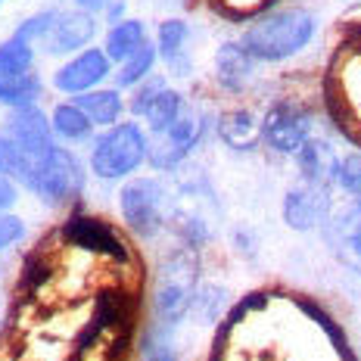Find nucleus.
<instances>
[{
  "instance_id": "obj_28",
  "label": "nucleus",
  "mask_w": 361,
  "mask_h": 361,
  "mask_svg": "<svg viewBox=\"0 0 361 361\" xmlns=\"http://www.w3.org/2000/svg\"><path fill=\"white\" fill-rule=\"evenodd\" d=\"M165 90V85L159 78H153V81H147L144 87L137 90V94H134V100H131V112L134 116H147V109H149V103L156 100V97H159Z\"/></svg>"
},
{
  "instance_id": "obj_2",
  "label": "nucleus",
  "mask_w": 361,
  "mask_h": 361,
  "mask_svg": "<svg viewBox=\"0 0 361 361\" xmlns=\"http://www.w3.org/2000/svg\"><path fill=\"white\" fill-rule=\"evenodd\" d=\"M314 35V19L305 10H283L274 16L255 22L243 35V47L252 54V59H287L305 47Z\"/></svg>"
},
{
  "instance_id": "obj_23",
  "label": "nucleus",
  "mask_w": 361,
  "mask_h": 361,
  "mask_svg": "<svg viewBox=\"0 0 361 361\" xmlns=\"http://www.w3.org/2000/svg\"><path fill=\"white\" fill-rule=\"evenodd\" d=\"M153 63H156V50H153V44H144V47L137 50L131 59H125L122 63V69H118V87H131V85H140V81L149 75V69H153Z\"/></svg>"
},
{
  "instance_id": "obj_6",
  "label": "nucleus",
  "mask_w": 361,
  "mask_h": 361,
  "mask_svg": "<svg viewBox=\"0 0 361 361\" xmlns=\"http://www.w3.org/2000/svg\"><path fill=\"white\" fill-rule=\"evenodd\" d=\"M312 134V116L296 103H274L262 118V137L277 153H299Z\"/></svg>"
},
{
  "instance_id": "obj_15",
  "label": "nucleus",
  "mask_w": 361,
  "mask_h": 361,
  "mask_svg": "<svg viewBox=\"0 0 361 361\" xmlns=\"http://www.w3.org/2000/svg\"><path fill=\"white\" fill-rule=\"evenodd\" d=\"M218 134H221V140L231 149H240V153H246V149H252L255 144H259L262 125L255 122L252 112L231 109V112H224V116L218 118Z\"/></svg>"
},
{
  "instance_id": "obj_26",
  "label": "nucleus",
  "mask_w": 361,
  "mask_h": 361,
  "mask_svg": "<svg viewBox=\"0 0 361 361\" xmlns=\"http://www.w3.org/2000/svg\"><path fill=\"white\" fill-rule=\"evenodd\" d=\"M215 10L224 13L228 19H250V16H259V13H265L271 4H277V0H212Z\"/></svg>"
},
{
  "instance_id": "obj_19",
  "label": "nucleus",
  "mask_w": 361,
  "mask_h": 361,
  "mask_svg": "<svg viewBox=\"0 0 361 361\" xmlns=\"http://www.w3.org/2000/svg\"><path fill=\"white\" fill-rule=\"evenodd\" d=\"M184 97L178 94V90H169L165 87L159 97H156L153 103H149V109H147V125L153 128V134H165L171 125L180 118V112H184Z\"/></svg>"
},
{
  "instance_id": "obj_14",
  "label": "nucleus",
  "mask_w": 361,
  "mask_h": 361,
  "mask_svg": "<svg viewBox=\"0 0 361 361\" xmlns=\"http://www.w3.org/2000/svg\"><path fill=\"white\" fill-rule=\"evenodd\" d=\"M299 159V171H302L305 184H314V187H327L330 180H336V165L340 159L334 156L324 140H308V144L296 153Z\"/></svg>"
},
{
  "instance_id": "obj_20",
  "label": "nucleus",
  "mask_w": 361,
  "mask_h": 361,
  "mask_svg": "<svg viewBox=\"0 0 361 361\" xmlns=\"http://www.w3.org/2000/svg\"><path fill=\"white\" fill-rule=\"evenodd\" d=\"M37 94H41V85L35 75H0V103L6 106H35Z\"/></svg>"
},
{
  "instance_id": "obj_1",
  "label": "nucleus",
  "mask_w": 361,
  "mask_h": 361,
  "mask_svg": "<svg viewBox=\"0 0 361 361\" xmlns=\"http://www.w3.org/2000/svg\"><path fill=\"white\" fill-rule=\"evenodd\" d=\"M16 178L32 193H37L47 206L69 202L72 197H78L81 184H85L81 162L66 147H56V144H50L47 149H37V153H22Z\"/></svg>"
},
{
  "instance_id": "obj_11",
  "label": "nucleus",
  "mask_w": 361,
  "mask_h": 361,
  "mask_svg": "<svg viewBox=\"0 0 361 361\" xmlns=\"http://www.w3.org/2000/svg\"><path fill=\"white\" fill-rule=\"evenodd\" d=\"M109 75V56L103 50H85L75 59L63 66L56 75H54V85L66 94H87L94 85H100L103 78Z\"/></svg>"
},
{
  "instance_id": "obj_35",
  "label": "nucleus",
  "mask_w": 361,
  "mask_h": 361,
  "mask_svg": "<svg viewBox=\"0 0 361 361\" xmlns=\"http://www.w3.org/2000/svg\"><path fill=\"white\" fill-rule=\"evenodd\" d=\"M0 4H4V0H0Z\"/></svg>"
},
{
  "instance_id": "obj_29",
  "label": "nucleus",
  "mask_w": 361,
  "mask_h": 361,
  "mask_svg": "<svg viewBox=\"0 0 361 361\" xmlns=\"http://www.w3.org/2000/svg\"><path fill=\"white\" fill-rule=\"evenodd\" d=\"M22 234H25V221L16 215H0V252L6 250V246H13L16 240H22Z\"/></svg>"
},
{
  "instance_id": "obj_31",
  "label": "nucleus",
  "mask_w": 361,
  "mask_h": 361,
  "mask_svg": "<svg viewBox=\"0 0 361 361\" xmlns=\"http://www.w3.org/2000/svg\"><path fill=\"white\" fill-rule=\"evenodd\" d=\"M13 202H16V187H13V180L6 175H0V212L10 209Z\"/></svg>"
},
{
  "instance_id": "obj_5",
  "label": "nucleus",
  "mask_w": 361,
  "mask_h": 361,
  "mask_svg": "<svg viewBox=\"0 0 361 361\" xmlns=\"http://www.w3.org/2000/svg\"><path fill=\"white\" fill-rule=\"evenodd\" d=\"M122 202V218L125 224L140 237H153L165 221V190L159 180L153 178H137L122 187L118 193Z\"/></svg>"
},
{
  "instance_id": "obj_18",
  "label": "nucleus",
  "mask_w": 361,
  "mask_h": 361,
  "mask_svg": "<svg viewBox=\"0 0 361 361\" xmlns=\"http://www.w3.org/2000/svg\"><path fill=\"white\" fill-rule=\"evenodd\" d=\"M144 44H147L144 25H140L137 19L118 22V25L106 35V56L116 59V63H125V59H131Z\"/></svg>"
},
{
  "instance_id": "obj_33",
  "label": "nucleus",
  "mask_w": 361,
  "mask_h": 361,
  "mask_svg": "<svg viewBox=\"0 0 361 361\" xmlns=\"http://www.w3.org/2000/svg\"><path fill=\"white\" fill-rule=\"evenodd\" d=\"M81 6H90V10H94V6H103V0H78Z\"/></svg>"
},
{
  "instance_id": "obj_4",
  "label": "nucleus",
  "mask_w": 361,
  "mask_h": 361,
  "mask_svg": "<svg viewBox=\"0 0 361 361\" xmlns=\"http://www.w3.org/2000/svg\"><path fill=\"white\" fill-rule=\"evenodd\" d=\"M193 290H197V262L187 252L169 255L156 277V318L162 324H178L193 305Z\"/></svg>"
},
{
  "instance_id": "obj_9",
  "label": "nucleus",
  "mask_w": 361,
  "mask_h": 361,
  "mask_svg": "<svg viewBox=\"0 0 361 361\" xmlns=\"http://www.w3.org/2000/svg\"><path fill=\"white\" fill-rule=\"evenodd\" d=\"M330 212V200H327V187H314V184H299L287 190L283 197V221L293 231H312L318 224L327 221Z\"/></svg>"
},
{
  "instance_id": "obj_22",
  "label": "nucleus",
  "mask_w": 361,
  "mask_h": 361,
  "mask_svg": "<svg viewBox=\"0 0 361 361\" xmlns=\"http://www.w3.org/2000/svg\"><path fill=\"white\" fill-rule=\"evenodd\" d=\"M32 66V44L10 37L0 44V75H25Z\"/></svg>"
},
{
  "instance_id": "obj_30",
  "label": "nucleus",
  "mask_w": 361,
  "mask_h": 361,
  "mask_svg": "<svg viewBox=\"0 0 361 361\" xmlns=\"http://www.w3.org/2000/svg\"><path fill=\"white\" fill-rule=\"evenodd\" d=\"M19 159H22V153H19V147L13 144L10 137H4L0 134V175H6V178H16V171H19Z\"/></svg>"
},
{
  "instance_id": "obj_24",
  "label": "nucleus",
  "mask_w": 361,
  "mask_h": 361,
  "mask_svg": "<svg viewBox=\"0 0 361 361\" xmlns=\"http://www.w3.org/2000/svg\"><path fill=\"white\" fill-rule=\"evenodd\" d=\"M184 41H187V25L180 19H169L159 25V54L169 59V63H175L178 54L184 50Z\"/></svg>"
},
{
  "instance_id": "obj_34",
  "label": "nucleus",
  "mask_w": 361,
  "mask_h": 361,
  "mask_svg": "<svg viewBox=\"0 0 361 361\" xmlns=\"http://www.w3.org/2000/svg\"><path fill=\"white\" fill-rule=\"evenodd\" d=\"M355 202H358V206H361V197H358V200H355Z\"/></svg>"
},
{
  "instance_id": "obj_17",
  "label": "nucleus",
  "mask_w": 361,
  "mask_h": 361,
  "mask_svg": "<svg viewBox=\"0 0 361 361\" xmlns=\"http://www.w3.org/2000/svg\"><path fill=\"white\" fill-rule=\"evenodd\" d=\"M75 106L85 112L94 125H116L125 103L118 97V90H87V94H81L75 100Z\"/></svg>"
},
{
  "instance_id": "obj_13",
  "label": "nucleus",
  "mask_w": 361,
  "mask_h": 361,
  "mask_svg": "<svg viewBox=\"0 0 361 361\" xmlns=\"http://www.w3.org/2000/svg\"><path fill=\"white\" fill-rule=\"evenodd\" d=\"M94 37V19L87 13H56L50 32L44 35V44H47L50 54H72V50L85 47V44Z\"/></svg>"
},
{
  "instance_id": "obj_25",
  "label": "nucleus",
  "mask_w": 361,
  "mask_h": 361,
  "mask_svg": "<svg viewBox=\"0 0 361 361\" xmlns=\"http://www.w3.org/2000/svg\"><path fill=\"white\" fill-rule=\"evenodd\" d=\"M336 184H340L352 200L361 197V153H349L340 159V165H336Z\"/></svg>"
},
{
  "instance_id": "obj_27",
  "label": "nucleus",
  "mask_w": 361,
  "mask_h": 361,
  "mask_svg": "<svg viewBox=\"0 0 361 361\" xmlns=\"http://www.w3.org/2000/svg\"><path fill=\"white\" fill-rule=\"evenodd\" d=\"M54 16H56V13H41V16H32L28 22H22V25H19L16 37H22V41H28V44H32L35 37H41V41H44V35H47L50 25H54Z\"/></svg>"
},
{
  "instance_id": "obj_7",
  "label": "nucleus",
  "mask_w": 361,
  "mask_h": 361,
  "mask_svg": "<svg viewBox=\"0 0 361 361\" xmlns=\"http://www.w3.org/2000/svg\"><path fill=\"white\" fill-rule=\"evenodd\" d=\"M63 237L66 243L78 246L85 252H97V255H106V259L116 262H128V246L116 237V231L109 228L106 221L100 218H90V215H72L69 221L63 224Z\"/></svg>"
},
{
  "instance_id": "obj_21",
  "label": "nucleus",
  "mask_w": 361,
  "mask_h": 361,
  "mask_svg": "<svg viewBox=\"0 0 361 361\" xmlns=\"http://www.w3.org/2000/svg\"><path fill=\"white\" fill-rule=\"evenodd\" d=\"M54 131L63 134L66 140H87L94 131V122L75 103H63L54 109Z\"/></svg>"
},
{
  "instance_id": "obj_10",
  "label": "nucleus",
  "mask_w": 361,
  "mask_h": 361,
  "mask_svg": "<svg viewBox=\"0 0 361 361\" xmlns=\"http://www.w3.org/2000/svg\"><path fill=\"white\" fill-rule=\"evenodd\" d=\"M327 240L334 246L336 259L345 268L361 274V206L358 202H352V206H345L327 218Z\"/></svg>"
},
{
  "instance_id": "obj_16",
  "label": "nucleus",
  "mask_w": 361,
  "mask_h": 361,
  "mask_svg": "<svg viewBox=\"0 0 361 361\" xmlns=\"http://www.w3.org/2000/svg\"><path fill=\"white\" fill-rule=\"evenodd\" d=\"M252 54L243 47V44H221L215 59V69H218V81L231 90H240L246 81L252 78Z\"/></svg>"
},
{
  "instance_id": "obj_3",
  "label": "nucleus",
  "mask_w": 361,
  "mask_h": 361,
  "mask_svg": "<svg viewBox=\"0 0 361 361\" xmlns=\"http://www.w3.org/2000/svg\"><path fill=\"white\" fill-rule=\"evenodd\" d=\"M149 159V144L134 122H122L97 137L90 149V169L103 180L128 178Z\"/></svg>"
},
{
  "instance_id": "obj_32",
  "label": "nucleus",
  "mask_w": 361,
  "mask_h": 361,
  "mask_svg": "<svg viewBox=\"0 0 361 361\" xmlns=\"http://www.w3.org/2000/svg\"><path fill=\"white\" fill-rule=\"evenodd\" d=\"M147 361H175V355H171V349L165 343H153L147 349Z\"/></svg>"
},
{
  "instance_id": "obj_8",
  "label": "nucleus",
  "mask_w": 361,
  "mask_h": 361,
  "mask_svg": "<svg viewBox=\"0 0 361 361\" xmlns=\"http://www.w3.org/2000/svg\"><path fill=\"white\" fill-rule=\"evenodd\" d=\"M200 134H202V122L193 112L184 109L169 131L156 134V144L149 147V162H153L156 169H175V165L197 147Z\"/></svg>"
},
{
  "instance_id": "obj_12",
  "label": "nucleus",
  "mask_w": 361,
  "mask_h": 361,
  "mask_svg": "<svg viewBox=\"0 0 361 361\" xmlns=\"http://www.w3.org/2000/svg\"><path fill=\"white\" fill-rule=\"evenodd\" d=\"M6 137H10L22 153H37V149H47L54 144V140H50V122L37 106L13 109V116L6 118Z\"/></svg>"
}]
</instances>
